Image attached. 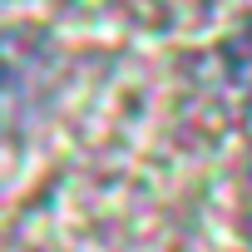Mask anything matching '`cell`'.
<instances>
[{
	"label": "cell",
	"mask_w": 252,
	"mask_h": 252,
	"mask_svg": "<svg viewBox=\"0 0 252 252\" xmlns=\"http://www.w3.org/2000/svg\"><path fill=\"white\" fill-rule=\"evenodd\" d=\"M222 55H227V69H232V79H237V84L252 94V20H247V25H242V30H237V35L222 45Z\"/></svg>",
	"instance_id": "6da1fadb"
}]
</instances>
